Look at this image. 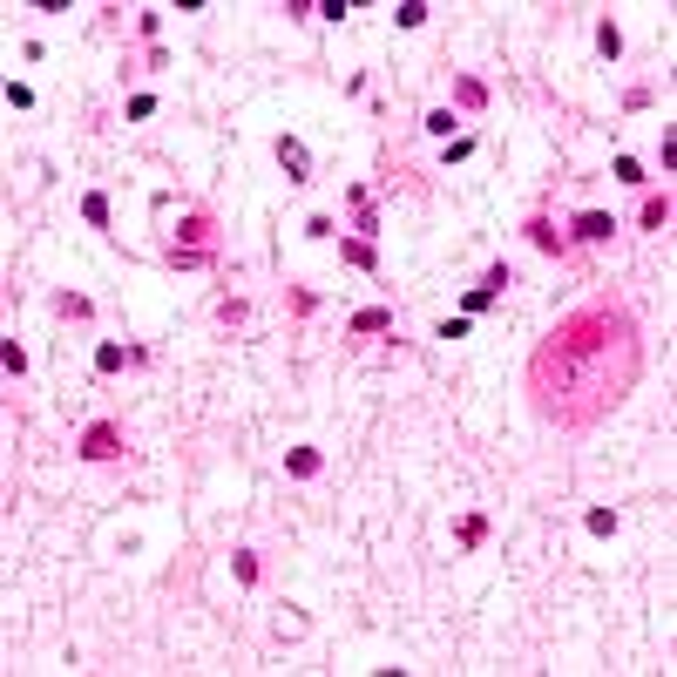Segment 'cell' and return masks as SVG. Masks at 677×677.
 I'll list each match as a JSON object with an SVG mask.
<instances>
[{
    "label": "cell",
    "instance_id": "1",
    "mask_svg": "<svg viewBox=\"0 0 677 677\" xmlns=\"http://www.w3.org/2000/svg\"><path fill=\"white\" fill-rule=\"evenodd\" d=\"M643 380V332L617 298L562 312L528 352V400L549 427H596L610 420Z\"/></svg>",
    "mask_w": 677,
    "mask_h": 677
},
{
    "label": "cell",
    "instance_id": "2",
    "mask_svg": "<svg viewBox=\"0 0 677 677\" xmlns=\"http://www.w3.org/2000/svg\"><path fill=\"white\" fill-rule=\"evenodd\" d=\"M211 244H217L211 217H204V211H190L183 224H176V237H170V265H176V271H196V265H211Z\"/></svg>",
    "mask_w": 677,
    "mask_h": 677
},
{
    "label": "cell",
    "instance_id": "3",
    "mask_svg": "<svg viewBox=\"0 0 677 677\" xmlns=\"http://www.w3.org/2000/svg\"><path fill=\"white\" fill-rule=\"evenodd\" d=\"M122 454V427L116 420H88L81 427V461H116Z\"/></svg>",
    "mask_w": 677,
    "mask_h": 677
},
{
    "label": "cell",
    "instance_id": "4",
    "mask_svg": "<svg viewBox=\"0 0 677 677\" xmlns=\"http://www.w3.org/2000/svg\"><path fill=\"white\" fill-rule=\"evenodd\" d=\"M610 231H617V217H610V211H582L576 224H569L576 244H610Z\"/></svg>",
    "mask_w": 677,
    "mask_h": 677
},
{
    "label": "cell",
    "instance_id": "5",
    "mask_svg": "<svg viewBox=\"0 0 677 677\" xmlns=\"http://www.w3.org/2000/svg\"><path fill=\"white\" fill-rule=\"evenodd\" d=\"M278 163H285L291 183H305V176H312V150L298 142V135H278Z\"/></svg>",
    "mask_w": 677,
    "mask_h": 677
},
{
    "label": "cell",
    "instance_id": "6",
    "mask_svg": "<svg viewBox=\"0 0 677 677\" xmlns=\"http://www.w3.org/2000/svg\"><path fill=\"white\" fill-rule=\"evenodd\" d=\"M528 244H535V251H549V258H562V251H569V237H562L556 224H549V217H528Z\"/></svg>",
    "mask_w": 677,
    "mask_h": 677
},
{
    "label": "cell",
    "instance_id": "7",
    "mask_svg": "<svg viewBox=\"0 0 677 677\" xmlns=\"http://www.w3.org/2000/svg\"><path fill=\"white\" fill-rule=\"evenodd\" d=\"M319 467H326V454H319V447H291V454H285V474H291V481H312Z\"/></svg>",
    "mask_w": 677,
    "mask_h": 677
},
{
    "label": "cell",
    "instance_id": "8",
    "mask_svg": "<svg viewBox=\"0 0 677 677\" xmlns=\"http://www.w3.org/2000/svg\"><path fill=\"white\" fill-rule=\"evenodd\" d=\"M339 258L359 271H380V251H373V237H339Z\"/></svg>",
    "mask_w": 677,
    "mask_h": 677
},
{
    "label": "cell",
    "instance_id": "9",
    "mask_svg": "<svg viewBox=\"0 0 677 677\" xmlns=\"http://www.w3.org/2000/svg\"><path fill=\"white\" fill-rule=\"evenodd\" d=\"M454 102H461L467 116H481V109H488V81H474V75H461V81H454Z\"/></svg>",
    "mask_w": 677,
    "mask_h": 677
},
{
    "label": "cell",
    "instance_id": "10",
    "mask_svg": "<svg viewBox=\"0 0 677 677\" xmlns=\"http://www.w3.org/2000/svg\"><path fill=\"white\" fill-rule=\"evenodd\" d=\"M637 224H643V231H664V224H671V190H664V196H643Z\"/></svg>",
    "mask_w": 677,
    "mask_h": 677
},
{
    "label": "cell",
    "instance_id": "11",
    "mask_svg": "<svg viewBox=\"0 0 677 677\" xmlns=\"http://www.w3.org/2000/svg\"><path fill=\"white\" fill-rule=\"evenodd\" d=\"M582 528H589L596 542H610V535L623 528V515H617V508H589V515H582Z\"/></svg>",
    "mask_w": 677,
    "mask_h": 677
},
{
    "label": "cell",
    "instance_id": "12",
    "mask_svg": "<svg viewBox=\"0 0 677 677\" xmlns=\"http://www.w3.org/2000/svg\"><path fill=\"white\" fill-rule=\"evenodd\" d=\"M352 332L366 339V332H393V312L387 305H366V312H352Z\"/></svg>",
    "mask_w": 677,
    "mask_h": 677
},
{
    "label": "cell",
    "instance_id": "13",
    "mask_svg": "<svg viewBox=\"0 0 677 677\" xmlns=\"http://www.w3.org/2000/svg\"><path fill=\"white\" fill-rule=\"evenodd\" d=\"M596 55H603V61L623 55V27H617V20H596Z\"/></svg>",
    "mask_w": 677,
    "mask_h": 677
},
{
    "label": "cell",
    "instance_id": "14",
    "mask_svg": "<svg viewBox=\"0 0 677 677\" xmlns=\"http://www.w3.org/2000/svg\"><path fill=\"white\" fill-rule=\"evenodd\" d=\"M454 129H461V109H427V135H441V142H447Z\"/></svg>",
    "mask_w": 677,
    "mask_h": 677
},
{
    "label": "cell",
    "instance_id": "15",
    "mask_svg": "<svg viewBox=\"0 0 677 677\" xmlns=\"http://www.w3.org/2000/svg\"><path fill=\"white\" fill-rule=\"evenodd\" d=\"M81 217H88L96 231H109V196H102V190H88V196H81Z\"/></svg>",
    "mask_w": 677,
    "mask_h": 677
},
{
    "label": "cell",
    "instance_id": "16",
    "mask_svg": "<svg viewBox=\"0 0 677 677\" xmlns=\"http://www.w3.org/2000/svg\"><path fill=\"white\" fill-rule=\"evenodd\" d=\"M427 14H434L427 0H400V7H393V20H400V27H427Z\"/></svg>",
    "mask_w": 677,
    "mask_h": 677
},
{
    "label": "cell",
    "instance_id": "17",
    "mask_svg": "<svg viewBox=\"0 0 677 677\" xmlns=\"http://www.w3.org/2000/svg\"><path fill=\"white\" fill-rule=\"evenodd\" d=\"M610 176H617V183H650V176H643V163H637V156H617V163H610Z\"/></svg>",
    "mask_w": 677,
    "mask_h": 677
},
{
    "label": "cell",
    "instance_id": "18",
    "mask_svg": "<svg viewBox=\"0 0 677 677\" xmlns=\"http://www.w3.org/2000/svg\"><path fill=\"white\" fill-rule=\"evenodd\" d=\"M481 542H488V515H467L461 522V549H481Z\"/></svg>",
    "mask_w": 677,
    "mask_h": 677
},
{
    "label": "cell",
    "instance_id": "19",
    "mask_svg": "<svg viewBox=\"0 0 677 677\" xmlns=\"http://www.w3.org/2000/svg\"><path fill=\"white\" fill-rule=\"evenodd\" d=\"M122 359H135V352H129V346H96V366H102V373H116Z\"/></svg>",
    "mask_w": 677,
    "mask_h": 677
},
{
    "label": "cell",
    "instance_id": "20",
    "mask_svg": "<svg viewBox=\"0 0 677 677\" xmlns=\"http://www.w3.org/2000/svg\"><path fill=\"white\" fill-rule=\"evenodd\" d=\"M0 366H7V373H14V380H20V373H27V352H20L14 339H7V346H0Z\"/></svg>",
    "mask_w": 677,
    "mask_h": 677
},
{
    "label": "cell",
    "instance_id": "21",
    "mask_svg": "<svg viewBox=\"0 0 677 677\" xmlns=\"http://www.w3.org/2000/svg\"><path fill=\"white\" fill-rule=\"evenodd\" d=\"M488 305H495V291H488V285H474V291L461 298V312H467V319H474V312H488Z\"/></svg>",
    "mask_w": 677,
    "mask_h": 677
},
{
    "label": "cell",
    "instance_id": "22",
    "mask_svg": "<svg viewBox=\"0 0 677 677\" xmlns=\"http://www.w3.org/2000/svg\"><path fill=\"white\" fill-rule=\"evenodd\" d=\"M231 569H237V582H258V556H251V549H237Z\"/></svg>",
    "mask_w": 677,
    "mask_h": 677
},
{
    "label": "cell",
    "instance_id": "23",
    "mask_svg": "<svg viewBox=\"0 0 677 677\" xmlns=\"http://www.w3.org/2000/svg\"><path fill=\"white\" fill-rule=\"evenodd\" d=\"M7 109H35V88H27V81H7Z\"/></svg>",
    "mask_w": 677,
    "mask_h": 677
},
{
    "label": "cell",
    "instance_id": "24",
    "mask_svg": "<svg viewBox=\"0 0 677 677\" xmlns=\"http://www.w3.org/2000/svg\"><path fill=\"white\" fill-rule=\"evenodd\" d=\"M156 116V96H129V122H150Z\"/></svg>",
    "mask_w": 677,
    "mask_h": 677
}]
</instances>
